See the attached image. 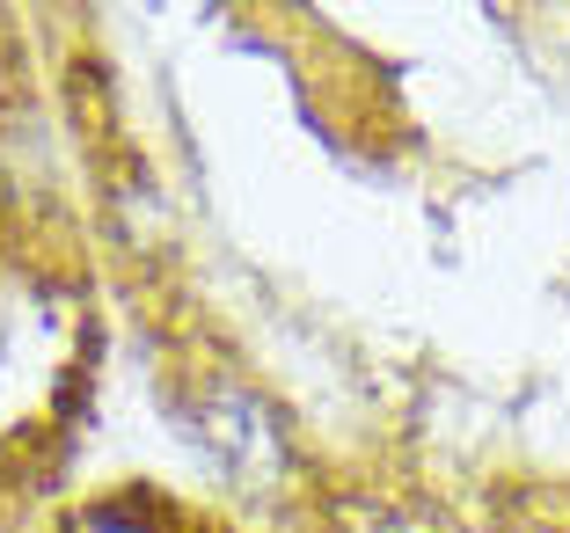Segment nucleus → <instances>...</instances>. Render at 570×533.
Wrapping results in <instances>:
<instances>
[{
  "instance_id": "2",
  "label": "nucleus",
  "mask_w": 570,
  "mask_h": 533,
  "mask_svg": "<svg viewBox=\"0 0 570 533\" xmlns=\"http://www.w3.org/2000/svg\"><path fill=\"white\" fill-rule=\"evenodd\" d=\"M67 533H161L147 512H132V504H88V512L67 519Z\"/></svg>"
},
{
  "instance_id": "1",
  "label": "nucleus",
  "mask_w": 570,
  "mask_h": 533,
  "mask_svg": "<svg viewBox=\"0 0 570 533\" xmlns=\"http://www.w3.org/2000/svg\"><path fill=\"white\" fill-rule=\"evenodd\" d=\"M205 446L227 461L235 483H271V475L285 467L278 424H271L242 387H213V402H205Z\"/></svg>"
}]
</instances>
